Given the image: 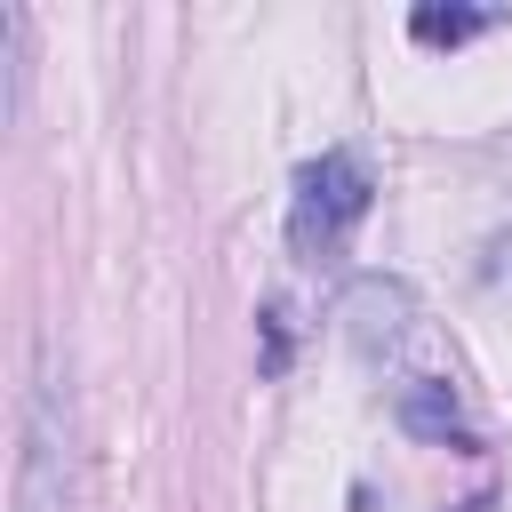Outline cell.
I'll use <instances>...</instances> for the list:
<instances>
[{"label":"cell","mask_w":512,"mask_h":512,"mask_svg":"<svg viewBox=\"0 0 512 512\" xmlns=\"http://www.w3.org/2000/svg\"><path fill=\"white\" fill-rule=\"evenodd\" d=\"M368 208H376V176H368V160H360L352 144H336V152H320V160L296 168L288 248H296V256H336V248L360 232Z\"/></svg>","instance_id":"1"},{"label":"cell","mask_w":512,"mask_h":512,"mask_svg":"<svg viewBox=\"0 0 512 512\" xmlns=\"http://www.w3.org/2000/svg\"><path fill=\"white\" fill-rule=\"evenodd\" d=\"M408 328H416V296H408V280L360 272V280L344 288V336H352V352L384 360V352L408 344Z\"/></svg>","instance_id":"3"},{"label":"cell","mask_w":512,"mask_h":512,"mask_svg":"<svg viewBox=\"0 0 512 512\" xmlns=\"http://www.w3.org/2000/svg\"><path fill=\"white\" fill-rule=\"evenodd\" d=\"M488 24H504V8H440V0H424V8L408 16V32H416L424 48H464V40L488 32Z\"/></svg>","instance_id":"5"},{"label":"cell","mask_w":512,"mask_h":512,"mask_svg":"<svg viewBox=\"0 0 512 512\" xmlns=\"http://www.w3.org/2000/svg\"><path fill=\"white\" fill-rule=\"evenodd\" d=\"M392 416H400L416 440L472 448V432H464V416H456V384H448V376H400V384H392Z\"/></svg>","instance_id":"4"},{"label":"cell","mask_w":512,"mask_h":512,"mask_svg":"<svg viewBox=\"0 0 512 512\" xmlns=\"http://www.w3.org/2000/svg\"><path fill=\"white\" fill-rule=\"evenodd\" d=\"M16 512H72V432L48 368L24 384V416H16Z\"/></svg>","instance_id":"2"},{"label":"cell","mask_w":512,"mask_h":512,"mask_svg":"<svg viewBox=\"0 0 512 512\" xmlns=\"http://www.w3.org/2000/svg\"><path fill=\"white\" fill-rule=\"evenodd\" d=\"M280 368H288V312L264 304V376H280Z\"/></svg>","instance_id":"6"}]
</instances>
